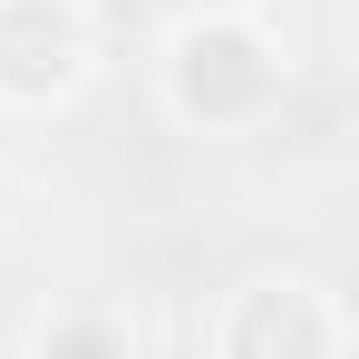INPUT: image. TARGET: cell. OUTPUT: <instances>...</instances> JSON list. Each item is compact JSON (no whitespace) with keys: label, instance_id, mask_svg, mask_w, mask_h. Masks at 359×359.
I'll return each mask as SVG.
<instances>
[{"label":"cell","instance_id":"obj_1","mask_svg":"<svg viewBox=\"0 0 359 359\" xmlns=\"http://www.w3.org/2000/svg\"><path fill=\"white\" fill-rule=\"evenodd\" d=\"M156 88H165V117L194 136H252L272 126V107L292 97V49H282V20L262 0H214V10H184L156 49Z\"/></svg>","mask_w":359,"mask_h":359},{"label":"cell","instance_id":"obj_3","mask_svg":"<svg viewBox=\"0 0 359 359\" xmlns=\"http://www.w3.org/2000/svg\"><path fill=\"white\" fill-rule=\"evenodd\" d=\"M97 78V20L88 0H0V107L49 117Z\"/></svg>","mask_w":359,"mask_h":359},{"label":"cell","instance_id":"obj_2","mask_svg":"<svg viewBox=\"0 0 359 359\" xmlns=\"http://www.w3.org/2000/svg\"><path fill=\"white\" fill-rule=\"evenodd\" d=\"M204 359H350V311L311 272H252L204 311Z\"/></svg>","mask_w":359,"mask_h":359},{"label":"cell","instance_id":"obj_4","mask_svg":"<svg viewBox=\"0 0 359 359\" xmlns=\"http://www.w3.org/2000/svg\"><path fill=\"white\" fill-rule=\"evenodd\" d=\"M29 359H136V330L117 311H97V301H68V311H49V330H39Z\"/></svg>","mask_w":359,"mask_h":359}]
</instances>
